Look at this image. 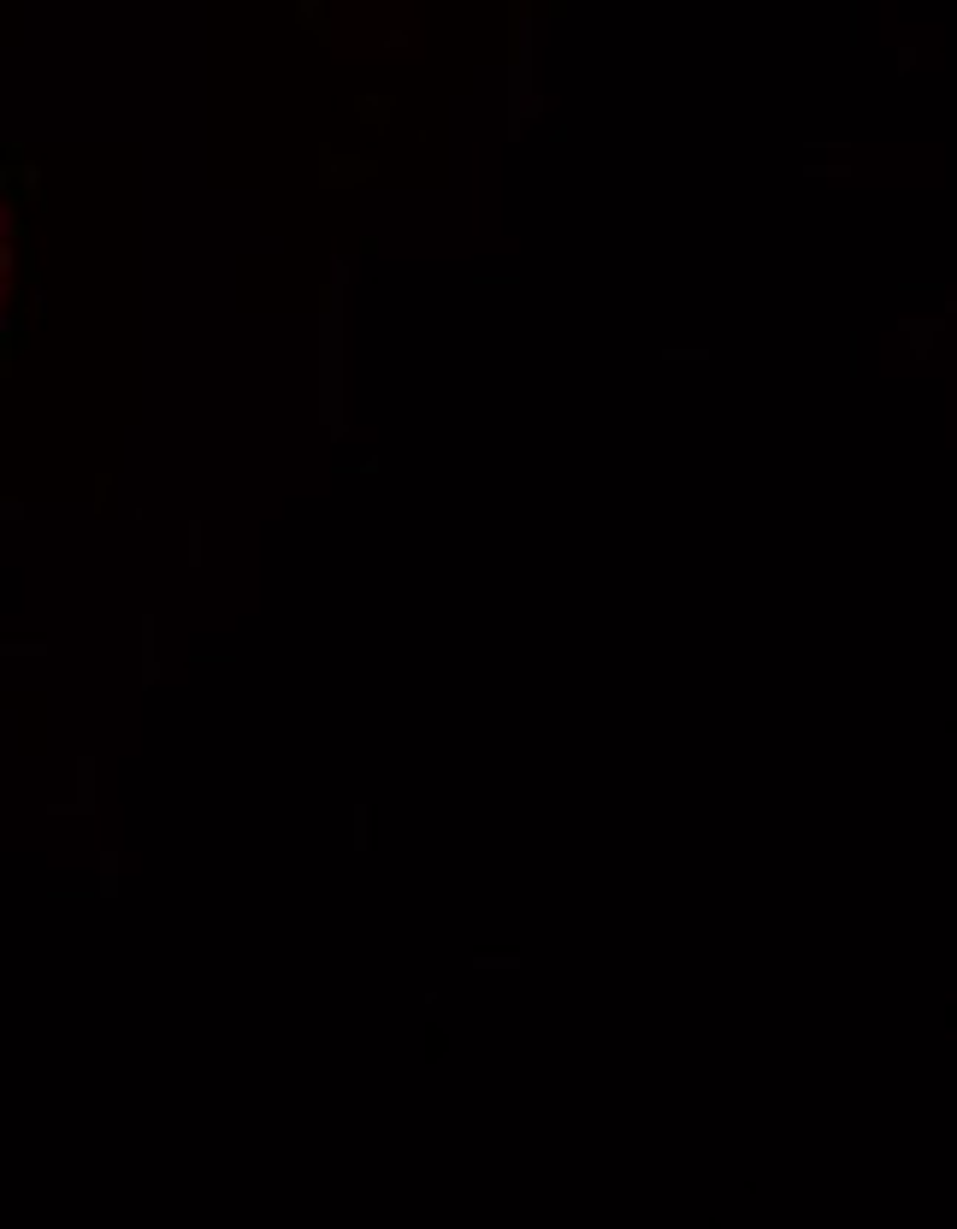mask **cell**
Segmentation results:
<instances>
[{"mask_svg":"<svg viewBox=\"0 0 957 1229\" xmlns=\"http://www.w3.org/2000/svg\"><path fill=\"white\" fill-rule=\"evenodd\" d=\"M6 284H12V237H6V213H0V314H6Z\"/></svg>","mask_w":957,"mask_h":1229,"instance_id":"1","label":"cell"}]
</instances>
